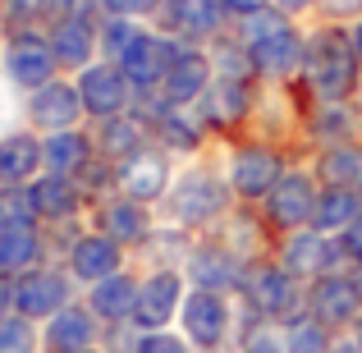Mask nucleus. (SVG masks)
I'll list each match as a JSON object with an SVG mask.
<instances>
[{
  "label": "nucleus",
  "mask_w": 362,
  "mask_h": 353,
  "mask_svg": "<svg viewBox=\"0 0 362 353\" xmlns=\"http://www.w3.org/2000/svg\"><path fill=\"white\" fill-rule=\"evenodd\" d=\"M362 129V115L354 101H317L312 97L308 115H303V133H308L317 147H330V142H354Z\"/></svg>",
  "instance_id": "obj_28"
},
{
  "label": "nucleus",
  "mask_w": 362,
  "mask_h": 353,
  "mask_svg": "<svg viewBox=\"0 0 362 353\" xmlns=\"http://www.w3.org/2000/svg\"><path fill=\"white\" fill-rule=\"evenodd\" d=\"M78 353H92V349H78Z\"/></svg>",
  "instance_id": "obj_54"
},
{
  "label": "nucleus",
  "mask_w": 362,
  "mask_h": 353,
  "mask_svg": "<svg viewBox=\"0 0 362 353\" xmlns=\"http://www.w3.org/2000/svg\"><path fill=\"white\" fill-rule=\"evenodd\" d=\"M92 161H97L92 129H69V133H51V138H42V170H46V175L78 179Z\"/></svg>",
  "instance_id": "obj_29"
},
{
  "label": "nucleus",
  "mask_w": 362,
  "mask_h": 353,
  "mask_svg": "<svg viewBox=\"0 0 362 353\" xmlns=\"http://www.w3.org/2000/svg\"><path fill=\"white\" fill-rule=\"evenodd\" d=\"M46 253H51V238H46V225H0V275H23L46 266Z\"/></svg>",
  "instance_id": "obj_25"
},
{
  "label": "nucleus",
  "mask_w": 362,
  "mask_h": 353,
  "mask_svg": "<svg viewBox=\"0 0 362 353\" xmlns=\"http://www.w3.org/2000/svg\"><path fill=\"white\" fill-rule=\"evenodd\" d=\"M358 335H362V317H358Z\"/></svg>",
  "instance_id": "obj_53"
},
{
  "label": "nucleus",
  "mask_w": 362,
  "mask_h": 353,
  "mask_svg": "<svg viewBox=\"0 0 362 353\" xmlns=\"http://www.w3.org/2000/svg\"><path fill=\"white\" fill-rule=\"evenodd\" d=\"M358 216H362L358 188H321L317 216H312V230H321V234H344Z\"/></svg>",
  "instance_id": "obj_35"
},
{
  "label": "nucleus",
  "mask_w": 362,
  "mask_h": 353,
  "mask_svg": "<svg viewBox=\"0 0 362 353\" xmlns=\"http://www.w3.org/2000/svg\"><path fill=\"white\" fill-rule=\"evenodd\" d=\"M101 14H55L46 23V42H51L60 74H83L88 64L101 60V37H97Z\"/></svg>",
  "instance_id": "obj_14"
},
{
  "label": "nucleus",
  "mask_w": 362,
  "mask_h": 353,
  "mask_svg": "<svg viewBox=\"0 0 362 353\" xmlns=\"http://www.w3.org/2000/svg\"><path fill=\"white\" fill-rule=\"evenodd\" d=\"M358 197H362V188H358Z\"/></svg>",
  "instance_id": "obj_57"
},
{
  "label": "nucleus",
  "mask_w": 362,
  "mask_h": 353,
  "mask_svg": "<svg viewBox=\"0 0 362 353\" xmlns=\"http://www.w3.org/2000/svg\"><path fill=\"white\" fill-rule=\"evenodd\" d=\"M239 299L257 321H293L308 312V284H298L275 257H262L243 266Z\"/></svg>",
  "instance_id": "obj_3"
},
{
  "label": "nucleus",
  "mask_w": 362,
  "mask_h": 353,
  "mask_svg": "<svg viewBox=\"0 0 362 353\" xmlns=\"http://www.w3.org/2000/svg\"><path fill=\"white\" fill-rule=\"evenodd\" d=\"M284 170H289V161H284V151L275 147V142H266V138H247V142H239V147L230 151L225 179H230L234 202H243V207H262L266 197H271V188L284 179Z\"/></svg>",
  "instance_id": "obj_4"
},
{
  "label": "nucleus",
  "mask_w": 362,
  "mask_h": 353,
  "mask_svg": "<svg viewBox=\"0 0 362 353\" xmlns=\"http://www.w3.org/2000/svg\"><path fill=\"white\" fill-rule=\"evenodd\" d=\"M262 5H271V0H221V9L230 18H239V14H252V9H262Z\"/></svg>",
  "instance_id": "obj_49"
},
{
  "label": "nucleus",
  "mask_w": 362,
  "mask_h": 353,
  "mask_svg": "<svg viewBox=\"0 0 362 353\" xmlns=\"http://www.w3.org/2000/svg\"><path fill=\"white\" fill-rule=\"evenodd\" d=\"M303 88L317 101H354L362 92V60L354 51V37L344 23H317L308 28V60H303Z\"/></svg>",
  "instance_id": "obj_1"
},
{
  "label": "nucleus",
  "mask_w": 362,
  "mask_h": 353,
  "mask_svg": "<svg viewBox=\"0 0 362 353\" xmlns=\"http://www.w3.org/2000/svg\"><path fill=\"white\" fill-rule=\"evenodd\" d=\"M308 312L321 321L326 330H349L362 317V294L354 284V275H321L308 284Z\"/></svg>",
  "instance_id": "obj_20"
},
{
  "label": "nucleus",
  "mask_w": 362,
  "mask_h": 353,
  "mask_svg": "<svg viewBox=\"0 0 362 353\" xmlns=\"http://www.w3.org/2000/svg\"><path fill=\"white\" fill-rule=\"evenodd\" d=\"M151 28H160L175 42H216L230 28V14L221 9V0H160V9L151 14Z\"/></svg>",
  "instance_id": "obj_10"
},
{
  "label": "nucleus",
  "mask_w": 362,
  "mask_h": 353,
  "mask_svg": "<svg viewBox=\"0 0 362 353\" xmlns=\"http://www.w3.org/2000/svg\"><path fill=\"white\" fill-rule=\"evenodd\" d=\"M206 138H211V129L202 124L197 106H165L156 115V124H151V142H156L160 151H170V156L193 161L197 151L206 147Z\"/></svg>",
  "instance_id": "obj_24"
},
{
  "label": "nucleus",
  "mask_w": 362,
  "mask_h": 353,
  "mask_svg": "<svg viewBox=\"0 0 362 353\" xmlns=\"http://www.w3.org/2000/svg\"><path fill=\"white\" fill-rule=\"evenodd\" d=\"M74 303V275L64 266H37L14 275V312L28 321H51L60 308Z\"/></svg>",
  "instance_id": "obj_11"
},
{
  "label": "nucleus",
  "mask_w": 362,
  "mask_h": 353,
  "mask_svg": "<svg viewBox=\"0 0 362 353\" xmlns=\"http://www.w3.org/2000/svg\"><path fill=\"white\" fill-rule=\"evenodd\" d=\"M339 243H344V253H349V262H354V266H362V216H358V221H354V225H349V230H344V234H339Z\"/></svg>",
  "instance_id": "obj_46"
},
{
  "label": "nucleus",
  "mask_w": 362,
  "mask_h": 353,
  "mask_svg": "<svg viewBox=\"0 0 362 353\" xmlns=\"http://www.w3.org/2000/svg\"><path fill=\"white\" fill-rule=\"evenodd\" d=\"M243 266L230 248H221L216 238H197L193 253L184 257V280L188 289H216V294H239Z\"/></svg>",
  "instance_id": "obj_18"
},
{
  "label": "nucleus",
  "mask_w": 362,
  "mask_h": 353,
  "mask_svg": "<svg viewBox=\"0 0 362 353\" xmlns=\"http://www.w3.org/2000/svg\"><path fill=\"white\" fill-rule=\"evenodd\" d=\"M317 197H321V184L312 170L303 166H289L284 179L271 188V197L262 202V216L275 234H293V230H312V216H317Z\"/></svg>",
  "instance_id": "obj_5"
},
{
  "label": "nucleus",
  "mask_w": 362,
  "mask_h": 353,
  "mask_svg": "<svg viewBox=\"0 0 362 353\" xmlns=\"http://www.w3.org/2000/svg\"><path fill=\"white\" fill-rule=\"evenodd\" d=\"M42 175V133L9 129L0 133V188H23Z\"/></svg>",
  "instance_id": "obj_27"
},
{
  "label": "nucleus",
  "mask_w": 362,
  "mask_h": 353,
  "mask_svg": "<svg viewBox=\"0 0 362 353\" xmlns=\"http://www.w3.org/2000/svg\"><path fill=\"white\" fill-rule=\"evenodd\" d=\"M349 275H354V284H358V294H362V266H354Z\"/></svg>",
  "instance_id": "obj_51"
},
{
  "label": "nucleus",
  "mask_w": 362,
  "mask_h": 353,
  "mask_svg": "<svg viewBox=\"0 0 362 353\" xmlns=\"http://www.w3.org/2000/svg\"><path fill=\"white\" fill-rule=\"evenodd\" d=\"M303 60H308V28H289L284 37L257 46L252 51V64H257V83L266 88H293L303 79Z\"/></svg>",
  "instance_id": "obj_21"
},
{
  "label": "nucleus",
  "mask_w": 362,
  "mask_h": 353,
  "mask_svg": "<svg viewBox=\"0 0 362 353\" xmlns=\"http://www.w3.org/2000/svg\"><path fill=\"white\" fill-rule=\"evenodd\" d=\"M64 271L74 275V284H88V289H92L97 280L124 271V248L110 234L88 230V234H78L69 248H64Z\"/></svg>",
  "instance_id": "obj_22"
},
{
  "label": "nucleus",
  "mask_w": 362,
  "mask_h": 353,
  "mask_svg": "<svg viewBox=\"0 0 362 353\" xmlns=\"http://www.w3.org/2000/svg\"><path fill=\"white\" fill-rule=\"evenodd\" d=\"M28 188V202H33V212H37V221L51 230V225H74V216L88 207V197H83V188H78V179H64V175H37L33 184H23Z\"/></svg>",
  "instance_id": "obj_23"
},
{
  "label": "nucleus",
  "mask_w": 362,
  "mask_h": 353,
  "mask_svg": "<svg viewBox=\"0 0 362 353\" xmlns=\"http://www.w3.org/2000/svg\"><path fill=\"white\" fill-rule=\"evenodd\" d=\"M170 184H175V156L160 151L156 142H147L138 156H129L124 166H115V193L133 197V202L160 207V197L170 193Z\"/></svg>",
  "instance_id": "obj_12"
},
{
  "label": "nucleus",
  "mask_w": 362,
  "mask_h": 353,
  "mask_svg": "<svg viewBox=\"0 0 362 353\" xmlns=\"http://www.w3.org/2000/svg\"><path fill=\"white\" fill-rule=\"evenodd\" d=\"M142 18H115V14H101L97 18V37H101V60L119 64L124 55H129V46L142 37Z\"/></svg>",
  "instance_id": "obj_38"
},
{
  "label": "nucleus",
  "mask_w": 362,
  "mask_h": 353,
  "mask_svg": "<svg viewBox=\"0 0 362 353\" xmlns=\"http://www.w3.org/2000/svg\"><path fill=\"white\" fill-rule=\"evenodd\" d=\"M92 142H97V156H101V161L124 166L129 156H138V151L151 142V129H147L138 115H133V110H124V115L101 120L97 129H92Z\"/></svg>",
  "instance_id": "obj_30"
},
{
  "label": "nucleus",
  "mask_w": 362,
  "mask_h": 353,
  "mask_svg": "<svg viewBox=\"0 0 362 353\" xmlns=\"http://www.w3.org/2000/svg\"><path fill=\"white\" fill-rule=\"evenodd\" d=\"M97 312L88 308V303H69V308H60L51 321H46V349L51 353H78V349H92L97 345Z\"/></svg>",
  "instance_id": "obj_32"
},
{
  "label": "nucleus",
  "mask_w": 362,
  "mask_h": 353,
  "mask_svg": "<svg viewBox=\"0 0 362 353\" xmlns=\"http://www.w3.org/2000/svg\"><path fill=\"white\" fill-rule=\"evenodd\" d=\"M317 18H326V23H358L362 18V0H321L317 5Z\"/></svg>",
  "instance_id": "obj_44"
},
{
  "label": "nucleus",
  "mask_w": 362,
  "mask_h": 353,
  "mask_svg": "<svg viewBox=\"0 0 362 353\" xmlns=\"http://www.w3.org/2000/svg\"><path fill=\"white\" fill-rule=\"evenodd\" d=\"M0 202H5V193H0Z\"/></svg>",
  "instance_id": "obj_56"
},
{
  "label": "nucleus",
  "mask_w": 362,
  "mask_h": 353,
  "mask_svg": "<svg viewBox=\"0 0 362 353\" xmlns=\"http://www.w3.org/2000/svg\"><path fill=\"white\" fill-rule=\"evenodd\" d=\"M160 9V0H97V14H115V18H142L151 23V14Z\"/></svg>",
  "instance_id": "obj_43"
},
{
  "label": "nucleus",
  "mask_w": 362,
  "mask_h": 353,
  "mask_svg": "<svg viewBox=\"0 0 362 353\" xmlns=\"http://www.w3.org/2000/svg\"><path fill=\"white\" fill-rule=\"evenodd\" d=\"M138 280L142 275H133V271H115V275H106V280L92 284L88 308L97 312V321H106V326L133 321V312H138Z\"/></svg>",
  "instance_id": "obj_31"
},
{
  "label": "nucleus",
  "mask_w": 362,
  "mask_h": 353,
  "mask_svg": "<svg viewBox=\"0 0 362 353\" xmlns=\"http://www.w3.org/2000/svg\"><path fill=\"white\" fill-rule=\"evenodd\" d=\"M234 212V193L230 179L216 166H188L175 175L170 193L160 197V216L165 225H184V230H216L225 216Z\"/></svg>",
  "instance_id": "obj_2"
},
{
  "label": "nucleus",
  "mask_w": 362,
  "mask_h": 353,
  "mask_svg": "<svg viewBox=\"0 0 362 353\" xmlns=\"http://www.w3.org/2000/svg\"><path fill=\"white\" fill-rule=\"evenodd\" d=\"M175 51H179V42L175 37H165L160 28H142V37L129 46V55L119 60V69H124V79L133 83V97L138 92H156L160 88V79L170 74V64H175Z\"/></svg>",
  "instance_id": "obj_17"
},
{
  "label": "nucleus",
  "mask_w": 362,
  "mask_h": 353,
  "mask_svg": "<svg viewBox=\"0 0 362 353\" xmlns=\"http://www.w3.org/2000/svg\"><path fill=\"white\" fill-rule=\"evenodd\" d=\"M74 83H78L83 110H88L92 124H101V120H110V115H124V110L133 106V83L124 79V69H119V64H110V60L88 64L83 74H74Z\"/></svg>",
  "instance_id": "obj_16"
},
{
  "label": "nucleus",
  "mask_w": 362,
  "mask_h": 353,
  "mask_svg": "<svg viewBox=\"0 0 362 353\" xmlns=\"http://www.w3.org/2000/svg\"><path fill=\"white\" fill-rule=\"evenodd\" d=\"M271 5H275V9H284V14H289L293 23H303L308 14H317V5H321V0H271Z\"/></svg>",
  "instance_id": "obj_47"
},
{
  "label": "nucleus",
  "mask_w": 362,
  "mask_h": 353,
  "mask_svg": "<svg viewBox=\"0 0 362 353\" xmlns=\"http://www.w3.org/2000/svg\"><path fill=\"white\" fill-rule=\"evenodd\" d=\"M289 28H298V23H293L284 9H275V5H262V9H252V14L230 18V33L239 37L247 51H257V46H266V42H275V37H284Z\"/></svg>",
  "instance_id": "obj_34"
},
{
  "label": "nucleus",
  "mask_w": 362,
  "mask_h": 353,
  "mask_svg": "<svg viewBox=\"0 0 362 353\" xmlns=\"http://www.w3.org/2000/svg\"><path fill=\"white\" fill-rule=\"evenodd\" d=\"M188 280L179 266H147L138 280V312H133V326L138 330H165L170 321L184 308Z\"/></svg>",
  "instance_id": "obj_9"
},
{
  "label": "nucleus",
  "mask_w": 362,
  "mask_h": 353,
  "mask_svg": "<svg viewBox=\"0 0 362 353\" xmlns=\"http://www.w3.org/2000/svg\"><path fill=\"white\" fill-rule=\"evenodd\" d=\"M216 83V64H211V51L197 42H179L175 51V64H170V74L160 79L156 97L165 101V106H197V101L206 97V88Z\"/></svg>",
  "instance_id": "obj_13"
},
{
  "label": "nucleus",
  "mask_w": 362,
  "mask_h": 353,
  "mask_svg": "<svg viewBox=\"0 0 362 353\" xmlns=\"http://www.w3.org/2000/svg\"><path fill=\"white\" fill-rule=\"evenodd\" d=\"M193 243L197 238H193V230H184V225H156L138 253L147 257L151 266H179V271H184V257L193 253Z\"/></svg>",
  "instance_id": "obj_36"
},
{
  "label": "nucleus",
  "mask_w": 362,
  "mask_h": 353,
  "mask_svg": "<svg viewBox=\"0 0 362 353\" xmlns=\"http://www.w3.org/2000/svg\"><path fill=\"white\" fill-rule=\"evenodd\" d=\"M92 221H97L101 234H110L115 243L129 253V248H142L151 238V230H156V216H151L147 202H133V197L124 193H110L101 197L97 207H92Z\"/></svg>",
  "instance_id": "obj_19"
},
{
  "label": "nucleus",
  "mask_w": 362,
  "mask_h": 353,
  "mask_svg": "<svg viewBox=\"0 0 362 353\" xmlns=\"http://www.w3.org/2000/svg\"><path fill=\"white\" fill-rule=\"evenodd\" d=\"M312 175L321 188H362V142H330L317 147L312 156Z\"/></svg>",
  "instance_id": "obj_33"
},
{
  "label": "nucleus",
  "mask_w": 362,
  "mask_h": 353,
  "mask_svg": "<svg viewBox=\"0 0 362 353\" xmlns=\"http://www.w3.org/2000/svg\"><path fill=\"white\" fill-rule=\"evenodd\" d=\"M55 18V0H0V28L9 33H33Z\"/></svg>",
  "instance_id": "obj_39"
},
{
  "label": "nucleus",
  "mask_w": 362,
  "mask_h": 353,
  "mask_svg": "<svg viewBox=\"0 0 362 353\" xmlns=\"http://www.w3.org/2000/svg\"><path fill=\"white\" fill-rule=\"evenodd\" d=\"M358 142H362V129H358Z\"/></svg>",
  "instance_id": "obj_55"
},
{
  "label": "nucleus",
  "mask_w": 362,
  "mask_h": 353,
  "mask_svg": "<svg viewBox=\"0 0 362 353\" xmlns=\"http://www.w3.org/2000/svg\"><path fill=\"white\" fill-rule=\"evenodd\" d=\"M133 353H193V345L184 335H170V330H138Z\"/></svg>",
  "instance_id": "obj_42"
},
{
  "label": "nucleus",
  "mask_w": 362,
  "mask_h": 353,
  "mask_svg": "<svg viewBox=\"0 0 362 353\" xmlns=\"http://www.w3.org/2000/svg\"><path fill=\"white\" fill-rule=\"evenodd\" d=\"M5 83L14 92H37L51 79H60V60H55L51 42H46V28H33V33H9L5 37Z\"/></svg>",
  "instance_id": "obj_6"
},
{
  "label": "nucleus",
  "mask_w": 362,
  "mask_h": 353,
  "mask_svg": "<svg viewBox=\"0 0 362 353\" xmlns=\"http://www.w3.org/2000/svg\"><path fill=\"white\" fill-rule=\"evenodd\" d=\"M257 97H262V83H243V79H216L211 88H206V97L197 101V115L211 133H225V138H234V133L252 129L257 120Z\"/></svg>",
  "instance_id": "obj_7"
},
{
  "label": "nucleus",
  "mask_w": 362,
  "mask_h": 353,
  "mask_svg": "<svg viewBox=\"0 0 362 353\" xmlns=\"http://www.w3.org/2000/svg\"><path fill=\"white\" fill-rule=\"evenodd\" d=\"M211 51V64H216V79H243V83H257V64H252V51L239 42V37L225 28L216 42H206Z\"/></svg>",
  "instance_id": "obj_37"
},
{
  "label": "nucleus",
  "mask_w": 362,
  "mask_h": 353,
  "mask_svg": "<svg viewBox=\"0 0 362 353\" xmlns=\"http://www.w3.org/2000/svg\"><path fill=\"white\" fill-rule=\"evenodd\" d=\"M23 120H28V129L42 133V138H51V133H69V129H83L88 110H83L78 83L60 74V79H51L46 88L28 92V101H23Z\"/></svg>",
  "instance_id": "obj_8"
},
{
  "label": "nucleus",
  "mask_w": 362,
  "mask_h": 353,
  "mask_svg": "<svg viewBox=\"0 0 362 353\" xmlns=\"http://www.w3.org/2000/svg\"><path fill=\"white\" fill-rule=\"evenodd\" d=\"M266 234H275L271 225H266V216H257V207H243V202H234V212L216 225V243L230 248L239 262H262Z\"/></svg>",
  "instance_id": "obj_26"
},
{
  "label": "nucleus",
  "mask_w": 362,
  "mask_h": 353,
  "mask_svg": "<svg viewBox=\"0 0 362 353\" xmlns=\"http://www.w3.org/2000/svg\"><path fill=\"white\" fill-rule=\"evenodd\" d=\"M14 317V280L9 275H0V321Z\"/></svg>",
  "instance_id": "obj_48"
},
{
  "label": "nucleus",
  "mask_w": 362,
  "mask_h": 353,
  "mask_svg": "<svg viewBox=\"0 0 362 353\" xmlns=\"http://www.w3.org/2000/svg\"><path fill=\"white\" fill-rule=\"evenodd\" d=\"M0 353H37V321L18 317V312L0 321Z\"/></svg>",
  "instance_id": "obj_41"
},
{
  "label": "nucleus",
  "mask_w": 362,
  "mask_h": 353,
  "mask_svg": "<svg viewBox=\"0 0 362 353\" xmlns=\"http://www.w3.org/2000/svg\"><path fill=\"white\" fill-rule=\"evenodd\" d=\"M284 353H330V330L312 312L284 321Z\"/></svg>",
  "instance_id": "obj_40"
},
{
  "label": "nucleus",
  "mask_w": 362,
  "mask_h": 353,
  "mask_svg": "<svg viewBox=\"0 0 362 353\" xmlns=\"http://www.w3.org/2000/svg\"><path fill=\"white\" fill-rule=\"evenodd\" d=\"M0 55H5V28H0Z\"/></svg>",
  "instance_id": "obj_52"
},
{
  "label": "nucleus",
  "mask_w": 362,
  "mask_h": 353,
  "mask_svg": "<svg viewBox=\"0 0 362 353\" xmlns=\"http://www.w3.org/2000/svg\"><path fill=\"white\" fill-rule=\"evenodd\" d=\"M349 37H354V51H358V60H362V18H358V23H349Z\"/></svg>",
  "instance_id": "obj_50"
},
{
  "label": "nucleus",
  "mask_w": 362,
  "mask_h": 353,
  "mask_svg": "<svg viewBox=\"0 0 362 353\" xmlns=\"http://www.w3.org/2000/svg\"><path fill=\"white\" fill-rule=\"evenodd\" d=\"M179 321H184V340L193 349H221L225 335H230V326H234L230 294L188 289L184 294V308H179Z\"/></svg>",
  "instance_id": "obj_15"
},
{
  "label": "nucleus",
  "mask_w": 362,
  "mask_h": 353,
  "mask_svg": "<svg viewBox=\"0 0 362 353\" xmlns=\"http://www.w3.org/2000/svg\"><path fill=\"white\" fill-rule=\"evenodd\" d=\"M243 353H284V340H275V330L257 326L252 335L243 340Z\"/></svg>",
  "instance_id": "obj_45"
}]
</instances>
